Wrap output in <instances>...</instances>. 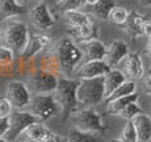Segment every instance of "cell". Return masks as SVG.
<instances>
[{
	"mask_svg": "<svg viewBox=\"0 0 151 142\" xmlns=\"http://www.w3.org/2000/svg\"><path fill=\"white\" fill-rule=\"evenodd\" d=\"M17 142V141H16ZM19 142H27V141H24V140H21V141H19Z\"/></svg>",
	"mask_w": 151,
	"mask_h": 142,
	"instance_id": "obj_46",
	"label": "cell"
},
{
	"mask_svg": "<svg viewBox=\"0 0 151 142\" xmlns=\"http://www.w3.org/2000/svg\"><path fill=\"white\" fill-rule=\"evenodd\" d=\"M38 121L40 120L32 112H27L24 109H16L9 116V130L5 138L9 142H16L32 124L38 123Z\"/></svg>",
	"mask_w": 151,
	"mask_h": 142,
	"instance_id": "obj_8",
	"label": "cell"
},
{
	"mask_svg": "<svg viewBox=\"0 0 151 142\" xmlns=\"http://www.w3.org/2000/svg\"><path fill=\"white\" fill-rule=\"evenodd\" d=\"M70 118L74 123V128L83 132L99 133V134H105L106 132V125L104 124L103 117L93 107L80 108Z\"/></svg>",
	"mask_w": 151,
	"mask_h": 142,
	"instance_id": "obj_6",
	"label": "cell"
},
{
	"mask_svg": "<svg viewBox=\"0 0 151 142\" xmlns=\"http://www.w3.org/2000/svg\"><path fill=\"white\" fill-rule=\"evenodd\" d=\"M109 142H124V141L120 140V138H113V140H110Z\"/></svg>",
	"mask_w": 151,
	"mask_h": 142,
	"instance_id": "obj_40",
	"label": "cell"
},
{
	"mask_svg": "<svg viewBox=\"0 0 151 142\" xmlns=\"http://www.w3.org/2000/svg\"><path fill=\"white\" fill-rule=\"evenodd\" d=\"M129 13L130 12L126 9V8L116 5V7L113 8V11L110 12L109 20L112 22H114V24H117V25H124L125 22H126L127 17H129Z\"/></svg>",
	"mask_w": 151,
	"mask_h": 142,
	"instance_id": "obj_29",
	"label": "cell"
},
{
	"mask_svg": "<svg viewBox=\"0 0 151 142\" xmlns=\"http://www.w3.org/2000/svg\"><path fill=\"white\" fill-rule=\"evenodd\" d=\"M89 7H91V13L96 19L105 21V20H109L110 12L116 7V1L114 0H97L93 5H89Z\"/></svg>",
	"mask_w": 151,
	"mask_h": 142,
	"instance_id": "obj_23",
	"label": "cell"
},
{
	"mask_svg": "<svg viewBox=\"0 0 151 142\" xmlns=\"http://www.w3.org/2000/svg\"><path fill=\"white\" fill-rule=\"evenodd\" d=\"M25 12V5H21L17 0H0V16L3 19H13Z\"/></svg>",
	"mask_w": 151,
	"mask_h": 142,
	"instance_id": "obj_20",
	"label": "cell"
},
{
	"mask_svg": "<svg viewBox=\"0 0 151 142\" xmlns=\"http://www.w3.org/2000/svg\"><path fill=\"white\" fill-rule=\"evenodd\" d=\"M84 1H86V4H87V5H93L97 1V0H84Z\"/></svg>",
	"mask_w": 151,
	"mask_h": 142,
	"instance_id": "obj_38",
	"label": "cell"
},
{
	"mask_svg": "<svg viewBox=\"0 0 151 142\" xmlns=\"http://www.w3.org/2000/svg\"><path fill=\"white\" fill-rule=\"evenodd\" d=\"M127 80L126 75L122 72V70L118 68H110V70L104 75V84H105V100L110 95L116 91L122 83Z\"/></svg>",
	"mask_w": 151,
	"mask_h": 142,
	"instance_id": "obj_17",
	"label": "cell"
},
{
	"mask_svg": "<svg viewBox=\"0 0 151 142\" xmlns=\"http://www.w3.org/2000/svg\"><path fill=\"white\" fill-rule=\"evenodd\" d=\"M58 141H59V136H57L54 132H51V130L45 136V138L42 140V142H58Z\"/></svg>",
	"mask_w": 151,
	"mask_h": 142,
	"instance_id": "obj_33",
	"label": "cell"
},
{
	"mask_svg": "<svg viewBox=\"0 0 151 142\" xmlns=\"http://www.w3.org/2000/svg\"><path fill=\"white\" fill-rule=\"evenodd\" d=\"M149 111H150V116H151V100H150V103H149Z\"/></svg>",
	"mask_w": 151,
	"mask_h": 142,
	"instance_id": "obj_43",
	"label": "cell"
},
{
	"mask_svg": "<svg viewBox=\"0 0 151 142\" xmlns=\"http://www.w3.org/2000/svg\"><path fill=\"white\" fill-rule=\"evenodd\" d=\"M9 130V117H0V137H5Z\"/></svg>",
	"mask_w": 151,
	"mask_h": 142,
	"instance_id": "obj_32",
	"label": "cell"
},
{
	"mask_svg": "<svg viewBox=\"0 0 151 142\" xmlns=\"http://www.w3.org/2000/svg\"><path fill=\"white\" fill-rule=\"evenodd\" d=\"M142 7H150L151 5V0H139Z\"/></svg>",
	"mask_w": 151,
	"mask_h": 142,
	"instance_id": "obj_36",
	"label": "cell"
},
{
	"mask_svg": "<svg viewBox=\"0 0 151 142\" xmlns=\"http://www.w3.org/2000/svg\"><path fill=\"white\" fill-rule=\"evenodd\" d=\"M32 92L27 83L21 80H11L5 88V97L12 103L14 109H25L32 100Z\"/></svg>",
	"mask_w": 151,
	"mask_h": 142,
	"instance_id": "obj_9",
	"label": "cell"
},
{
	"mask_svg": "<svg viewBox=\"0 0 151 142\" xmlns=\"http://www.w3.org/2000/svg\"><path fill=\"white\" fill-rule=\"evenodd\" d=\"M29 19L34 28H37L38 30H47L53 28L55 24V19L51 14L46 1L37 3L29 12Z\"/></svg>",
	"mask_w": 151,
	"mask_h": 142,
	"instance_id": "obj_10",
	"label": "cell"
},
{
	"mask_svg": "<svg viewBox=\"0 0 151 142\" xmlns=\"http://www.w3.org/2000/svg\"><path fill=\"white\" fill-rule=\"evenodd\" d=\"M122 72L129 80H139L145 74L143 61L138 53H129L122 62Z\"/></svg>",
	"mask_w": 151,
	"mask_h": 142,
	"instance_id": "obj_14",
	"label": "cell"
},
{
	"mask_svg": "<svg viewBox=\"0 0 151 142\" xmlns=\"http://www.w3.org/2000/svg\"><path fill=\"white\" fill-rule=\"evenodd\" d=\"M50 58L54 68L63 72L65 76L68 78V75L75 72L79 67V63L83 59V53L71 36H65L55 43Z\"/></svg>",
	"mask_w": 151,
	"mask_h": 142,
	"instance_id": "obj_1",
	"label": "cell"
},
{
	"mask_svg": "<svg viewBox=\"0 0 151 142\" xmlns=\"http://www.w3.org/2000/svg\"><path fill=\"white\" fill-rule=\"evenodd\" d=\"M78 87H79V79L76 78H59L54 96L62 108L63 121L68 120L75 112L82 108L78 100Z\"/></svg>",
	"mask_w": 151,
	"mask_h": 142,
	"instance_id": "obj_2",
	"label": "cell"
},
{
	"mask_svg": "<svg viewBox=\"0 0 151 142\" xmlns=\"http://www.w3.org/2000/svg\"><path fill=\"white\" fill-rule=\"evenodd\" d=\"M149 75H151V66L149 67Z\"/></svg>",
	"mask_w": 151,
	"mask_h": 142,
	"instance_id": "obj_45",
	"label": "cell"
},
{
	"mask_svg": "<svg viewBox=\"0 0 151 142\" xmlns=\"http://www.w3.org/2000/svg\"><path fill=\"white\" fill-rule=\"evenodd\" d=\"M142 32H143V36H146L147 38H151V21L150 20H146V21H145Z\"/></svg>",
	"mask_w": 151,
	"mask_h": 142,
	"instance_id": "obj_34",
	"label": "cell"
},
{
	"mask_svg": "<svg viewBox=\"0 0 151 142\" xmlns=\"http://www.w3.org/2000/svg\"><path fill=\"white\" fill-rule=\"evenodd\" d=\"M86 5L87 4L84 0H59L55 4V8L62 13H65L68 11H79L80 8L86 7Z\"/></svg>",
	"mask_w": 151,
	"mask_h": 142,
	"instance_id": "obj_26",
	"label": "cell"
},
{
	"mask_svg": "<svg viewBox=\"0 0 151 142\" xmlns=\"http://www.w3.org/2000/svg\"><path fill=\"white\" fill-rule=\"evenodd\" d=\"M137 92V83L134 80H129L127 79L125 83H122L112 95L105 100V103L108 101H112L114 99H120V97H124V96H129V95H133Z\"/></svg>",
	"mask_w": 151,
	"mask_h": 142,
	"instance_id": "obj_25",
	"label": "cell"
},
{
	"mask_svg": "<svg viewBox=\"0 0 151 142\" xmlns=\"http://www.w3.org/2000/svg\"><path fill=\"white\" fill-rule=\"evenodd\" d=\"M143 89H145V92H146V95L151 96V75H149V76L145 79V82H143Z\"/></svg>",
	"mask_w": 151,
	"mask_h": 142,
	"instance_id": "obj_35",
	"label": "cell"
},
{
	"mask_svg": "<svg viewBox=\"0 0 151 142\" xmlns=\"http://www.w3.org/2000/svg\"><path fill=\"white\" fill-rule=\"evenodd\" d=\"M146 49H147V53L151 56V38H149V41H147V46H146Z\"/></svg>",
	"mask_w": 151,
	"mask_h": 142,
	"instance_id": "obj_37",
	"label": "cell"
},
{
	"mask_svg": "<svg viewBox=\"0 0 151 142\" xmlns=\"http://www.w3.org/2000/svg\"><path fill=\"white\" fill-rule=\"evenodd\" d=\"M120 140H122L124 142H139L137 130H135V126L132 120L126 121V124L124 125L122 130H121V134H120Z\"/></svg>",
	"mask_w": 151,
	"mask_h": 142,
	"instance_id": "obj_27",
	"label": "cell"
},
{
	"mask_svg": "<svg viewBox=\"0 0 151 142\" xmlns=\"http://www.w3.org/2000/svg\"><path fill=\"white\" fill-rule=\"evenodd\" d=\"M0 142H9L5 137H0Z\"/></svg>",
	"mask_w": 151,
	"mask_h": 142,
	"instance_id": "obj_41",
	"label": "cell"
},
{
	"mask_svg": "<svg viewBox=\"0 0 151 142\" xmlns=\"http://www.w3.org/2000/svg\"><path fill=\"white\" fill-rule=\"evenodd\" d=\"M14 51L5 45H0V68L14 65Z\"/></svg>",
	"mask_w": 151,
	"mask_h": 142,
	"instance_id": "obj_28",
	"label": "cell"
},
{
	"mask_svg": "<svg viewBox=\"0 0 151 142\" xmlns=\"http://www.w3.org/2000/svg\"><path fill=\"white\" fill-rule=\"evenodd\" d=\"M133 124L137 130L139 142H151V116L147 113H139L133 118Z\"/></svg>",
	"mask_w": 151,
	"mask_h": 142,
	"instance_id": "obj_18",
	"label": "cell"
},
{
	"mask_svg": "<svg viewBox=\"0 0 151 142\" xmlns=\"http://www.w3.org/2000/svg\"><path fill=\"white\" fill-rule=\"evenodd\" d=\"M83 53L84 62L88 61H105L106 45L99 40H89V41L76 42Z\"/></svg>",
	"mask_w": 151,
	"mask_h": 142,
	"instance_id": "obj_12",
	"label": "cell"
},
{
	"mask_svg": "<svg viewBox=\"0 0 151 142\" xmlns=\"http://www.w3.org/2000/svg\"><path fill=\"white\" fill-rule=\"evenodd\" d=\"M13 105L8 97H0V117H9L13 113Z\"/></svg>",
	"mask_w": 151,
	"mask_h": 142,
	"instance_id": "obj_31",
	"label": "cell"
},
{
	"mask_svg": "<svg viewBox=\"0 0 151 142\" xmlns=\"http://www.w3.org/2000/svg\"><path fill=\"white\" fill-rule=\"evenodd\" d=\"M49 43H50V38H49L47 36H43V34L30 36V40H29L27 48L20 54V57L22 58V61H29L32 57L38 54L42 49H45Z\"/></svg>",
	"mask_w": 151,
	"mask_h": 142,
	"instance_id": "obj_16",
	"label": "cell"
},
{
	"mask_svg": "<svg viewBox=\"0 0 151 142\" xmlns=\"http://www.w3.org/2000/svg\"><path fill=\"white\" fill-rule=\"evenodd\" d=\"M146 21L143 14L135 12V11H132L129 13V17H127L126 22L122 25L124 30L127 36L132 40H135L138 37L143 36V32H142V28H143V24Z\"/></svg>",
	"mask_w": 151,
	"mask_h": 142,
	"instance_id": "obj_15",
	"label": "cell"
},
{
	"mask_svg": "<svg viewBox=\"0 0 151 142\" xmlns=\"http://www.w3.org/2000/svg\"><path fill=\"white\" fill-rule=\"evenodd\" d=\"M63 19H65L66 24L70 27V29H79L91 25L92 19H89L88 14H86L82 11H68V12L63 13Z\"/></svg>",
	"mask_w": 151,
	"mask_h": 142,
	"instance_id": "obj_19",
	"label": "cell"
},
{
	"mask_svg": "<svg viewBox=\"0 0 151 142\" xmlns=\"http://www.w3.org/2000/svg\"><path fill=\"white\" fill-rule=\"evenodd\" d=\"M29 40H30V33L24 22L7 19L3 29V43L5 46L12 49L14 53L21 54L27 48Z\"/></svg>",
	"mask_w": 151,
	"mask_h": 142,
	"instance_id": "obj_4",
	"label": "cell"
},
{
	"mask_svg": "<svg viewBox=\"0 0 151 142\" xmlns=\"http://www.w3.org/2000/svg\"><path fill=\"white\" fill-rule=\"evenodd\" d=\"M129 56V46L126 42L121 40H114L106 46V56L105 62L112 68H116L120 63L124 62V59Z\"/></svg>",
	"mask_w": 151,
	"mask_h": 142,
	"instance_id": "obj_13",
	"label": "cell"
},
{
	"mask_svg": "<svg viewBox=\"0 0 151 142\" xmlns=\"http://www.w3.org/2000/svg\"><path fill=\"white\" fill-rule=\"evenodd\" d=\"M33 1H36V3H42V1H45V0H33Z\"/></svg>",
	"mask_w": 151,
	"mask_h": 142,
	"instance_id": "obj_44",
	"label": "cell"
},
{
	"mask_svg": "<svg viewBox=\"0 0 151 142\" xmlns=\"http://www.w3.org/2000/svg\"><path fill=\"white\" fill-rule=\"evenodd\" d=\"M49 132H50V129L46 128L42 121H38V123L32 124L24 132L22 137H24V141L27 142H42V140Z\"/></svg>",
	"mask_w": 151,
	"mask_h": 142,
	"instance_id": "obj_24",
	"label": "cell"
},
{
	"mask_svg": "<svg viewBox=\"0 0 151 142\" xmlns=\"http://www.w3.org/2000/svg\"><path fill=\"white\" fill-rule=\"evenodd\" d=\"M110 66L105 61H88V62H83L76 71L74 72L76 79H92V78H100L104 76L109 70Z\"/></svg>",
	"mask_w": 151,
	"mask_h": 142,
	"instance_id": "obj_11",
	"label": "cell"
},
{
	"mask_svg": "<svg viewBox=\"0 0 151 142\" xmlns=\"http://www.w3.org/2000/svg\"><path fill=\"white\" fill-rule=\"evenodd\" d=\"M139 113H143V111H142V108L139 107L138 101H135V103H130L129 105L125 107L118 116L125 118L126 121H130V120H133L135 116H138Z\"/></svg>",
	"mask_w": 151,
	"mask_h": 142,
	"instance_id": "obj_30",
	"label": "cell"
},
{
	"mask_svg": "<svg viewBox=\"0 0 151 142\" xmlns=\"http://www.w3.org/2000/svg\"><path fill=\"white\" fill-rule=\"evenodd\" d=\"M67 142H104V134H99V133H89V132H83L76 128H72L68 130Z\"/></svg>",
	"mask_w": 151,
	"mask_h": 142,
	"instance_id": "obj_21",
	"label": "cell"
},
{
	"mask_svg": "<svg viewBox=\"0 0 151 142\" xmlns=\"http://www.w3.org/2000/svg\"><path fill=\"white\" fill-rule=\"evenodd\" d=\"M138 99H139V94L135 92V94L129 95V96H124V97H120V99H114L112 101H108V103H106V113L110 116H118L125 107L129 105L130 103L138 101Z\"/></svg>",
	"mask_w": 151,
	"mask_h": 142,
	"instance_id": "obj_22",
	"label": "cell"
},
{
	"mask_svg": "<svg viewBox=\"0 0 151 142\" xmlns=\"http://www.w3.org/2000/svg\"><path fill=\"white\" fill-rule=\"evenodd\" d=\"M17 1H19L21 5H27L28 3H29V0H17Z\"/></svg>",
	"mask_w": 151,
	"mask_h": 142,
	"instance_id": "obj_39",
	"label": "cell"
},
{
	"mask_svg": "<svg viewBox=\"0 0 151 142\" xmlns=\"http://www.w3.org/2000/svg\"><path fill=\"white\" fill-rule=\"evenodd\" d=\"M58 142H67V141H66V138H60L59 137V141H58Z\"/></svg>",
	"mask_w": 151,
	"mask_h": 142,
	"instance_id": "obj_42",
	"label": "cell"
},
{
	"mask_svg": "<svg viewBox=\"0 0 151 142\" xmlns=\"http://www.w3.org/2000/svg\"><path fill=\"white\" fill-rule=\"evenodd\" d=\"M59 76L55 72L37 68L29 75L28 87L32 94H54L58 87Z\"/></svg>",
	"mask_w": 151,
	"mask_h": 142,
	"instance_id": "obj_7",
	"label": "cell"
},
{
	"mask_svg": "<svg viewBox=\"0 0 151 142\" xmlns=\"http://www.w3.org/2000/svg\"><path fill=\"white\" fill-rule=\"evenodd\" d=\"M105 84L104 76L92 79H80L78 87V100L82 108L96 107L105 101Z\"/></svg>",
	"mask_w": 151,
	"mask_h": 142,
	"instance_id": "obj_3",
	"label": "cell"
},
{
	"mask_svg": "<svg viewBox=\"0 0 151 142\" xmlns=\"http://www.w3.org/2000/svg\"><path fill=\"white\" fill-rule=\"evenodd\" d=\"M29 109V112H32L42 123L62 115V108L54 94H33Z\"/></svg>",
	"mask_w": 151,
	"mask_h": 142,
	"instance_id": "obj_5",
	"label": "cell"
}]
</instances>
